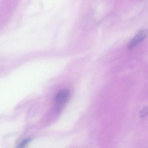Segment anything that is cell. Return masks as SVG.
Returning a JSON list of instances; mask_svg holds the SVG:
<instances>
[{"mask_svg": "<svg viewBox=\"0 0 148 148\" xmlns=\"http://www.w3.org/2000/svg\"><path fill=\"white\" fill-rule=\"evenodd\" d=\"M148 30L144 29L139 31L137 34L131 40L129 43L128 47L132 49L144 41L148 36Z\"/></svg>", "mask_w": 148, "mask_h": 148, "instance_id": "cell-1", "label": "cell"}, {"mask_svg": "<svg viewBox=\"0 0 148 148\" xmlns=\"http://www.w3.org/2000/svg\"><path fill=\"white\" fill-rule=\"evenodd\" d=\"M69 91L68 89H63L60 91L56 95V103L57 105L58 108L63 106L66 103L69 96Z\"/></svg>", "mask_w": 148, "mask_h": 148, "instance_id": "cell-2", "label": "cell"}, {"mask_svg": "<svg viewBox=\"0 0 148 148\" xmlns=\"http://www.w3.org/2000/svg\"><path fill=\"white\" fill-rule=\"evenodd\" d=\"M30 139H27V140H25L23 141L21 144H20V146H19V147L20 148H23L24 147V146H26L29 141H30Z\"/></svg>", "mask_w": 148, "mask_h": 148, "instance_id": "cell-3", "label": "cell"}, {"mask_svg": "<svg viewBox=\"0 0 148 148\" xmlns=\"http://www.w3.org/2000/svg\"><path fill=\"white\" fill-rule=\"evenodd\" d=\"M147 114V109L145 108L142 111L141 113V116L142 117H144V116H146Z\"/></svg>", "mask_w": 148, "mask_h": 148, "instance_id": "cell-4", "label": "cell"}]
</instances>
